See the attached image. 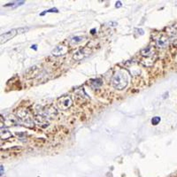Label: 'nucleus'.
<instances>
[{"label": "nucleus", "mask_w": 177, "mask_h": 177, "mask_svg": "<svg viewBox=\"0 0 177 177\" xmlns=\"http://www.w3.org/2000/svg\"><path fill=\"white\" fill-rule=\"evenodd\" d=\"M128 83L127 75L123 71L116 72L112 78V85L117 90H123Z\"/></svg>", "instance_id": "nucleus-1"}, {"label": "nucleus", "mask_w": 177, "mask_h": 177, "mask_svg": "<svg viewBox=\"0 0 177 177\" xmlns=\"http://www.w3.org/2000/svg\"><path fill=\"white\" fill-rule=\"evenodd\" d=\"M17 116H18V118L21 120V121L27 127H31L34 126V121H33L32 119H31L30 113H29L27 110H24V109L20 110V111L17 113Z\"/></svg>", "instance_id": "nucleus-2"}, {"label": "nucleus", "mask_w": 177, "mask_h": 177, "mask_svg": "<svg viewBox=\"0 0 177 177\" xmlns=\"http://www.w3.org/2000/svg\"><path fill=\"white\" fill-rule=\"evenodd\" d=\"M73 102L70 97L68 96H65V97H62L59 99L58 101V107L60 109V110H67V108H69L71 105H72Z\"/></svg>", "instance_id": "nucleus-3"}, {"label": "nucleus", "mask_w": 177, "mask_h": 177, "mask_svg": "<svg viewBox=\"0 0 177 177\" xmlns=\"http://www.w3.org/2000/svg\"><path fill=\"white\" fill-rule=\"evenodd\" d=\"M90 50L87 47H84V48H81L80 50H78L77 51H76V53L74 54L73 58L75 60H77V61H80V60H82L83 59L87 58L90 53Z\"/></svg>", "instance_id": "nucleus-4"}, {"label": "nucleus", "mask_w": 177, "mask_h": 177, "mask_svg": "<svg viewBox=\"0 0 177 177\" xmlns=\"http://www.w3.org/2000/svg\"><path fill=\"white\" fill-rule=\"evenodd\" d=\"M18 30H16V29H12V30H10V31H7V32H5V33H4V34H2L1 35V37H0V42H1V44H4V43H5V42H7L8 40H10L11 38H13V37H14L16 35H17V32Z\"/></svg>", "instance_id": "nucleus-5"}, {"label": "nucleus", "mask_w": 177, "mask_h": 177, "mask_svg": "<svg viewBox=\"0 0 177 177\" xmlns=\"http://www.w3.org/2000/svg\"><path fill=\"white\" fill-rule=\"evenodd\" d=\"M68 51L67 47V46H64V45H59L57 47H55V49L52 51V55L54 56H60V55H64L66 54Z\"/></svg>", "instance_id": "nucleus-6"}, {"label": "nucleus", "mask_w": 177, "mask_h": 177, "mask_svg": "<svg viewBox=\"0 0 177 177\" xmlns=\"http://www.w3.org/2000/svg\"><path fill=\"white\" fill-rule=\"evenodd\" d=\"M39 70H40V69H39L37 67H33L29 68V69L27 71L26 76H27V78H34V77L38 76Z\"/></svg>", "instance_id": "nucleus-7"}, {"label": "nucleus", "mask_w": 177, "mask_h": 177, "mask_svg": "<svg viewBox=\"0 0 177 177\" xmlns=\"http://www.w3.org/2000/svg\"><path fill=\"white\" fill-rule=\"evenodd\" d=\"M168 43H169L168 38L165 37V36H161L158 39H157V45H158V47H160V48L167 47L168 45Z\"/></svg>", "instance_id": "nucleus-8"}, {"label": "nucleus", "mask_w": 177, "mask_h": 177, "mask_svg": "<svg viewBox=\"0 0 177 177\" xmlns=\"http://www.w3.org/2000/svg\"><path fill=\"white\" fill-rule=\"evenodd\" d=\"M12 137V134L10 131H8L7 129H1V138L3 140H5V139H9Z\"/></svg>", "instance_id": "nucleus-9"}, {"label": "nucleus", "mask_w": 177, "mask_h": 177, "mask_svg": "<svg viewBox=\"0 0 177 177\" xmlns=\"http://www.w3.org/2000/svg\"><path fill=\"white\" fill-rule=\"evenodd\" d=\"M152 52H153V51H152V47H147V48L144 49L143 51H141L142 55H143V56H145V57H148V56L152 55V54H153Z\"/></svg>", "instance_id": "nucleus-10"}, {"label": "nucleus", "mask_w": 177, "mask_h": 177, "mask_svg": "<svg viewBox=\"0 0 177 177\" xmlns=\"http://www.w3.org/2000/svg\"><path fill=\"white\" fill-rule=\"evenodd\" d=\"M25 2L24 1H15V2H12V3H9L7 4L4 5V7H7V6H11V7H16V6H19V5H21L23 4Z\"/></svg>", "instance_id": "nucleus-11"}, {"label": "nucleus", "mask_w": 177, "mask_h": 177, "mask_svg": "<svg viewBox=\"0 0 177 177\" xmlns=\"http://www.w3.org/2000/svg\"><path fill=\"white\" fill-rule=\"evenodd\" d=\"M91 85L94 88H98L102 85V81L100 79H95V80H91Z\"/></svg>", "instance_id": "nucleus-12"}, {"label": "nucleus", "mask_w": 177, "mask_h": 177, "mask_svg": "<svg viewBox=\"0 0 177 177\" xmlns=\"http://www.w3.org/2000/svg\"><path fill=\"white\" fill-rule=\"evenodd\" d=\"M83 40V38L81 36H74L70 39V44H77V43H80Z\"/></svg>", "instance_id": "nucleus-13"}, {"label": "nucleus", "mask_w": 177, "mask_h": 177, "mask_svg": "<svg viewBox=\"0 0 177 177\" xmlns=\"http://www.w3.org/2000/svg\"><path fill=\"white\" fill-rule=\"evenodd\" d=\"M160 121V117L158 116H155L152 119V125H158Z\"/></svg>", "instance_id": "nucleus-14"}, {"label": "nucleus", "mask_w": 177, "mask_h": 177, "mask_svg": "<svg viewBox=\"0 0 177 177\" xmlns=\"http://www.w3.org/2000/svg\"><path fill=\"white\" fill-rule=\"evenodd\" d=\"M52 12H54V13H58V10L56 9V8H53V9H50V10H48V11H45V12H44V13H41V15H44L46 13H52Z\"/></svg>", "instance_id": "nucleus-15"}, {"label": "nucleus", "mask_w": 177, "mask_h": 177, "mask_svg": "<svg viewBox=\"0 0 177 177\" xmlns=\"http://www.w3.org/2000/svg\"><path fill=\"white\" fill-rule=\"evenodd\" d=\"M115 6H116V7H121V1H118V2H116V4H115Z\"/></svg>", "instance_id": "nucleus-16"}, {"label": "nucleus", "mask_w": 177, "mask_h": 177, "mask_svg": "<svg viewBox=\"0 0 177 177\" xmlns=\"http://www.w3.org/2000/svg\"><path fill=\"white\" fill-rule=\"evenodd\" d=\"M31 48H33V49L36 50V44H34V45H32V46H31Z\"/></svg>", "instance_id": "nucleus-17"}, {"label": "nucleus", "mask_w": 177, "mask_h": 177, "mask_svg": "<svg viewBox=\"0 0 177 177\" xmlns=\"http://www.w3.org/2000/svg\"><path fill=\"white\" fill-rule=\"evenodd\" d=\"M1 176H3V166H1Z\"/></svg>", "instance_id": "nucleus-18"}]
</instances>
